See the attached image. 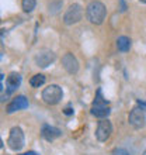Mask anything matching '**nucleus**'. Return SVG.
<instances>
[{
  "label": "nucleus",
  "instance_id": "9",
  "mask_svg": "<svg viewBox=\"0 0 146 155\" xmlns=\"http://www.w3.org/2000/svg\"><path fill=\"white\" fill-rule=\"evenodd\" d=\"M62 65L65 68V71L70 75L77 74L79 71V61L76 59V57L73 55L72 52H66L62 58Z\"/></svg>",
  "mask_w": 146,
  "mask_h": 155
},
{
  "label": "nucleus",
  "instance_id": "13",
  "mask_svg": "<svg viewBox=\"0 0 146 155\" xmlns=\"http://www.w3.org/2000/svg\"><path fill=\"white\" fill-rule=\"evenodd\" d=\"M117 48H118V51H121V52H128V51L131 49V40L128 37H125V35L118 37Z\"/></svg>",
  "mask_w": 146,
  "mask_h": 155
},
{
  "label": "nucleus",
  "instance_id": "22",
  "mask_svg": "<svg viewBox=\"0 0 146 155\" xmlns=\"http://www.w3.org/2000/svg\"><path fill=\"white\" fill-rule=\"evenodd\" d=\"M3 148V141H2V138H0V150Z\"/></svg>",
  "mask_w": 146,
  "mask_h": 155
},
{
  "label": "nucleus",
  "instance_id": "14",
  "mask_svg": "<svg viewBox=\"0 0 146 155\" xmlns=\"http://www.w3.org/2000/svg\"><path fill=\"white\" fill-rule=\"evenodd\" d=\"M44 83H45V76L42 74H36L30 79V85L33 86V87H40Z\"/></svg>",
  "mask_w": 146,
  "mask_h": 155
},
{
  "label": "nucleus",
  "instance_id": "6",
  "mask_svg": "<svg viewBox=\"0 0 146 155\" xmlns=\"http://www.w3.org/2000/svg\"><path fill=\"white\" fill-rule=\"evenodd\" d=\"M113 133V124L107 118H101V121H98V126L96 128V138L100 143H104L111 137Z\"/></svg>",
  "mask_w": 146,
  "mask_h": 155
},
{
  "label": "nucleus",
  "instance_id": "20",
  "mask_svg": "<svg viewBox=\"0 0 146 155\" xmlns=\"http://www.w3.org/2000/svg\"><path fill=\"white\" fill-rule=\"evenodd\" d=\"M114 155H126V152L122 150H118V151H114Z\"/></svg>",
  "mask_w": 146,
  "mask_h": 155
},
{
  "label": "nucleus",
  "instance_id": "4",
  "mask_svg": "<svg viewBox=\"0 0 146 155\" xmlns=\"http://www.w3.org/2000/svg\"><path fill=\"white\" fill-rule=\"evenodd\" d=\"M25 138H24V133L20 127H13L10 130V135L7 140V145L11 151H21L24 147Z\"/></svg>",
  "mask_w": 146,
  "mask_h": 155
},
{
  "label": "nucleus",
  "instance_id": "1",
  "mask_svg": "<svg viewBox=\"0 0 146 155\" xmlns=\"http://www.w3.org/2000/svg\"><path fill=\"white\" fill-rule=\"evenodd\" d=\"M86 16H87V20L91 24H96V25L103 24V21L106 20V16H107V8L104 6V3L98 2V0L90 2L89 6L86 7Z\"/></svg>",
  "mask_w": 146,
  "mask_h": 155
},
{
  "label": "nucleus",
  "instance_id": "5",
  "mask_svg": "<svg viewBox=\"0 0 146 155\" xmlns=\"http://www.w3.org/2000/svg\"><path fill=\"white\" fill-rule=\"evenodd\" d=\"M81 18H83V7L77 3L70 4L69 7H68V10L65 12V14H63V23L66 25L76 24Z\"/></svg>",
  "mask_w": 146,
  "mask_h": 155
},
{
  "label": "nucleus",
  "instance_id": "3",
  "mask_svg": "<svg viewBox=\"0 0 146 155\" xmlns=\"http://www.w3.org/2000/svg\"><path fill=\"white\" fill-rule=\"evenodd\" d=\"M62 97H63V90H62L61 86L58 85H49L48 87H45L42 90V100L46 104L55 106V104L61 102Z\"/></svg>",
  "mask_w": 146,
  "mask_h": 155
},
{
  "label": "nucleus",
  "instance_id": "11",
  "mask_svg": "<svg viewBox=\"0 0 146 155\" xmlns=\"http://www.w3.org/2000/svg\"><path fill=\"white\" fill-rule=\"evenodd\" d=\"M62 131L56 127H52V126H48V124H44L42 126V130H41V135L42 138H45L46 141H53L56 140L58 137H61Z\"/></svg>",
  "mask_w": 146,
  "mask_h": 155
},
{
  "label": "nucleus",
  "instance_id": "12",
  "mask_svg": "<svg viewBox=\"0 0 146 155\" xmlns=\"http://www.w3.org/2000/svg\"><path fill=\"white\" fill-rule=\"evenodd\" d=\"M6 83H7V87H8V93L10 92H13V90H16L18 86H20L21 83V76L18 74H16V72H13V74H10L7 76V79H6Z\"/></svg>",
  "mask_w": 146,
  "mask_h": 155
},
{
  "label": "nucleus",
  "instance_id": "8",
  "mask_svg": "<svg viewBox=\"0 0 146 155\" xmlns=\"http://www.w3.org/2000/svg\"><path fill=\"white\" fill-rule=\"evenodd\" d=\"M129 124L134 128H142L145 127V123H146V116H145V110L141 109V107H134L129 113Z\"/></svg>",
  "mask_w": 146,
  "mask_h": 155
},
{
  "label": "nucleus",
  "instance_id": "19",
  "mask_svg": "<svg viewBox=\"0 0 146 155\" xmlns=\"http://www.w3.org/2000/svg\"><path fill=\"white\" fill-rule=\"evenodd\" d=\"M119 3H121V8H119V10H121V12H125V10H126L125 2H124V0H119Z\"/></svg>",
  "mask_w": 146,
  "mask_h": 155
},
{
  "label": "nucleus",
  "instance_id": "26",
  "mask_svg": "<svg viewBox=\"0 0 146 155\" xmlns=\"http://www.w3.org/2000/svg\"><path fill=\"white\" fill-rule=\"evenodd\" d=\"M0 58H2V54H0Z\"/></svg>",
  "mask_w": 146,
  "mask_h": 155
},
{
  "label": "nucleus",
  "instance_id": "17",
  "mask_svg": "<svg viewBox=\"0 0 146 155\" xmlns=\"http://www.w3.org/2000/svg\"><path fill=\"white\" fill-rule=\"evenodd\" d=\"M63 113H65V114H68V116H70V114H73V109H70V107H66L65 110H63Z\"/></svg>",
  "mask_w": 146,
  "mask_h": 155
},
{
  "label": "nucleus",
  "instance_id": "23",
  "mask_svg": "<svg viewBox=\"0 0 146 155\" xmlns=\"http://www.w3.org/2000/svg\"><path fill=\"white\" fill-rule=\"evenodd\" d=\"M139 2H141V3H145V4H146V0H139Z\"/></svg>",
  "mask_w": 146,
  "mask_h": 155
},
{
  "label": "nucleus",
  "instance_id": "10",
  "mask_svg": "<svg viewBox=\"0 0 146 155\" xmlns=\"http://www.w3.org/2000/svg\"><path fill=\"white\" fill-rule=\"evenodd\" d=\"M28 107V99L25 97V96H17L11 100V102L7 104L6 107V111H7L8 114H11L14 111H18V110H23V109H27Z\"/></svg>",
  "mask_w": 146,
  "mask_h": 155
},
{
  "label": "nucleus",
  "instance_id": "21",
  "mask_svg": "<svg viewBox=\"0 0 146 155\" xmlns=\"http://www.w3.org/2000/svg\"><path fill=\"white\" fill-rule=\"evenodd\" d=\"M23 155H40V154H36V152H34V151H28V152H25V154H23Z\"/></svg>",
  "mask_w": 146,
  "mask_h": 155
},
{
  "label": "nucleus",
  "instance_id": "7",
  "mask_svg": "<svg viewBox=\"0 0 146 155\" xmlns=\"http://www.w3.org/2000/svg\"><path fill=\"white\" fill-rule=\"evenodd\" d=\"M55 59H56V55L51 49H41L35 55V64L40 68H48Z\"/></svg>",
  "mask_w": 146,
  "mask_h": 155
},
{
  "label": "nucleus",
  "instance_id": "18",
  "mask_svg": "<svg viewBox=\"0 0 146 155\" xmlns=\"http://www.w3.org/2000/svg\"><path fill=\"white\" fill-rule=\"evenodd\" d=\"M138 107H141V109H143V110L146 111V103L141 102V100H138Z\"/></svg>",
  "mask_w": 146,
  "mask_h": 155
},
{
  "label": "nucleus",
  "instance_id": "2",
  "mask_svg": "<svg viewBox=\"0 0 146 155\" xmlns=\"http://www.w3.org/2000/svg\"><path fill=\"white\" fill-rule=\"evenodd\" d=\"M110 107H108V103L104 97H103V93H101V89L97 90V94H96V99L93 102V106H91V114L96 116L98 118H106L108 117L110 114Z\"/></svg>",
  "mask_w": 146,
  "mask_h": 155
},
{
  "label": "nucleus",
  "instance_id": "16",
  "mask_svg": "<svg viewBox=\"0 0 146 155\" xmlns=\"http://www.w3.org/2000/svg\"><path fill=\"white\" fill-rule=\"evenodd\" d=\"M61 6H62L61 2H56V3H51V4H49V12L55 14V13H58V10H59L58 7H61Z\"/></svg>",
  "mask_w": 146,
  "mask_h": 155
},
{
  "label": "nucleus",
  "instance_id": "15",
  "mask_svg": "<svg viewBox=\"0 0 146 155\" xmlns=\"http://www.w3.org/2000/svg\"><path fill=\"white\" fill-rule=\"evenodd\" d=\"M36 6V0H23V3H21V7L24 10L25 13H31L35 8Z\"/></svg>",
  "mask_w": 146,
  "mask_h": 155
},
{
  "label": "nucleus",
  "instance_id": "24",
  "mask_svg": "<svg viewBox=\"0 0 146 155\" xmlns=\"http://www.w3.org/2000/svg\"><path fill=\"white\" fill-rule=\"evenodd\" d=\"M2 79H3V75H0V81H2Z\"/></svg>",
  "mask_w": 146,
  "mask_h": 155
},
{
  "label": "nucleus",
  "instance_id": "25",
  "mask_svg": "<svg viewBox=\"0 0 146 155\" xmlns=\"http://www.w3.org/2000/svg\"><path fill=\"white\" fill-rule=\"evenodd\" d=\"M2 87H3V86H2V83H0V90H2Z\"/></svg>",
  "mask_w": 146,
  "mask_h": 155
}]
</instances>
